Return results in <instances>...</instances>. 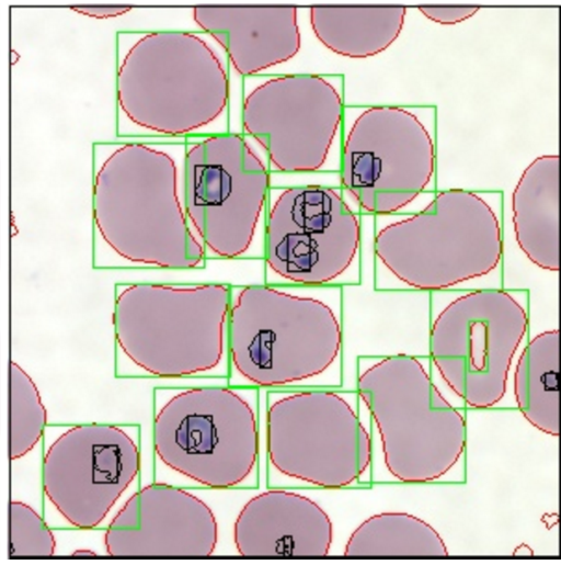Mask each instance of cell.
<instances>
[{
	"label": "cell",
	"instance_id": "obj_23",
	"mask_svg": "<svg viewBox=\"0 0 561 565\" xmlns=\"http://www.w3.org/2000/svg\"><path fill=\"white\" fill-rule=\"evenodd\" d=\"M131 10V7H96V8H88L87 11L89 14L98 18H111L124 14Z\"/></svg>",
	"mask_w": 561,
	"mask_h": 565
},
{
	"label": "cell",
	"instance_id": "obj_10",
	"mask_svg": "<svg viewBox=\"0 0 561 565\" xmlns=\"http://www.w3.org/2000/svg\"><path fill=\"white\" fill-rule=\"evenodd\" d=\"M434 171L430 133L413 113L399 106L365 110L343 145L341 182L368 213L401 210L424 191Z\"/></svg>",
	"mask_w": 561,
	"mask_h": 565
},
{
	"label": "cell",
	"instance_id": "obj_18",
	"mask_svg": "<svg viewBox=\"0 0 561 565\" xmlns=\"http://www.w3.org/2000/svg\"><path fill=\"white\" fill-rule=\"evenodd\" d=\"M407 8L402 5H314L310 24L332 52L365 58L388 48L399 36Z\"/></svg>",
	"mask_w": 561,
	"mask_h": 565
},
{
	"label": "cell",
	"instance_id": "obj_21",
	"mask_svg": "<svg viewBox=\"0 0 561 565\" xmlns=\"http://www.w3.org/2000/svg\"><path fill=\"white\" fill-rule=\"evenodd\" d=\"M56 549L55 536L43 518L28 505L13 500L9 506V556L49 557Z\"/></svg>",
	"mask_w": 561,
	"mask_h": 565
},
{
	"label": "cell",
	"instance_id": "obj_6",
	"mask_svg": "<svg viewBox=\"0 0 561 565\" xmlns=\"http://www.w3.org/2000/svg\"><path fill=\"white\" fill-rule=\"evenodd\" d=\"M117 102L135 124L186 134L215 121L229 100L226 69L211 47L186 31L144 34L123 57Z\"/></svg>",
	"mask_w": 561,
	"mask_h": 565
},
{
	"label": "cell",
	"instance_id": "obj_19",
	"mask_svg": "<svg viewBox=\"0 0 561 565\" xmlns=\"http://www.w3.org/2000/svg\"><path fill=\"white\" fill-rule=\"evenodd\" d=\"M518 408L534 426L558 436L559 330L543 331L524 348L514 374Z\"/></svg>",
	"mask_w": 561,
	"mask_h": 565
},
{
	"label": "cell",
	"instance_id": "obj_7",
	"mask_svg": "<svg viewBox=\"0 0 561 565\" xmlns=\"http://www.w3.org/2000/svg\"><path fill=\"white\" fill-rule=\"evenodd\" d=\"M270 189V170L243 136L210 135L186 147L184 210L207 260L253 258Z\"/></svg>",
	"mask_w": 561,
	"mask_h": 565
},
{
	"label": "cell",
	"instance_id": "obj_14",
	"mask_svg": "<svg viewBox=\"0 0 561 565\" xmlns=\"http://www.w3.org/2000/svg\"><path fill=\"white\" fill-rule=\"evenodd\" d=\"M218 540L216 517L190 491L152 483L134 493L104 534L115 557H205Z\"/></svg>",
	"mask_w": 561,
	"mask_h": 565
},
{
	"label": "cell",
	"instance_id": "obj_15",
	"mask_svg": "<svg viewBox=\"0 0 561 565\" xmlns=\"http://www.w3.org/2000/svg\"><path fill=\"white\" fill-rule=\"evenodd\" d=\"M233 542L247 557H313L328 554L332 523L310 498L267 489L249 499L233 523Z\"/></svg>",
	"mask_w": 561,
	"mask_h": 565
},
{
	"label": "cell",
	"instance_id": "obj_17",
	"mask_svg": "<svg viewBox=\"0 0 561 565\" xmlns=\"http://www.w3.org/2000/svg\"><path fill=\"white\" fill-rule=\"evenodd\" d=\"M516 241L537 267L559 271V156L542 155L523 171L512 193Z\"/></svg>",
	"mask_w": 561,
	"mask_h": 565
},
{
	"label": "cell",
	"instance_id": "obj_13",
	"mask_svg": "<svg viewBox=\"0 0 561 565\" xmlns=\"http://www.w3.org/2000/svg\"><path fill=\"white\" fill-rule=\"evenodd\" d=\"M140 463L139 444L124 428L75 426L46 451L44 493L70 524L93 529L138 476Z\"/></svg>",
	"mask_w": 561,
	"mask_h": 565
},
{
	"label": "cell",
	"instance_id": "obj_20",
	"mask_svg": "<svg viewBox=\"0 0 561 565\" xmlns=\"http://www.w3.org/2000/svg\"><path fill=\"white\" fill-rule=\"evenodd\" d=\"M47 415L32 378L15 362L10 364L8 447L11 460L27 454L41 440Z\"/></svg>",
	"mask_w": 561,
	"mask_h": 565
},
{
	"label": "cell",
	"instance_id": "obj_5",
	"mask_svg": "<svg viewBox=\"0 0 561 565\" xmlns=\"http://www.w3.org/2000/svg\"><path fill=\"white\" fill-rule=\"evenodd\" d=\"M374 250L405 285L440 291L497 268L503 256L502 227L482 195L448 189L436 193L422 211L382 227Z\"/></svg>",
	"mask_w": 561,
	"mask_h": 565
},
{
	"label": "cell",
	"instance_id": "obj_12",
	"mask_svg": "<svg viewBox=\"0 0 561 565\" xmlns=\"http://www.w3.org/2000/svg\"><path fill=\"white\" fill-rule=\"evenodd\" d=\"M343 114V100L330 80L316 74L268 78L242 102L243 131L284 173L313 172L327 160Z\"/></svg>",
	"mask_w": 561,
	"mask_h": 565
},
{
	"label": "cell",
	"instance_id": "obj_1",
	"mask_svg": "<svg viewBox=\"0 0 561 565\" xmlns=\"http://www.w3.org/2000/svg\"><path fill=\"white\" fill-rule=\"evenodd\" d=\"M336 301V285H231L227 384L295 388L324 374L342 346Z\"/></svg>",
	"mask_w": 561,
	"mask_h": 565
},
{
	"label": "cell",
	"instance_id": "obj_8",
	"mask_svg": "<svg viewBox=\"0 0 561 565\" xmlns=\"http://www.w3.org/2000/svg\"><path fill=\"white\" fill-rule=\"evenodd\" d=\"M525 289H479L447 304L433 321L430 354L449 387L471 407L497 403L528 328Z\"/></svg>",
	"mask_w": 561,
	"mask_h": 565
},
{
	"label": "cell",
	"instance_id": "obj_2",
	"mask_svg": "<svg viewBox=\"0 0 561 565\" xmlns=\"http://www.w3.org/2000/svg\"><path fill=\"white\" fill-rule=\"evenodd\" d=\"M96 230L130 269L193 270L207 263L183 203V172L168 152L145 143L118 145L93 183Z\"/></svg>",
	"mask_w": 561,
	"mask_h": 565
},
{
	"label": "cell",
	"instance_id": "obj_9",
	"mask_svg": "<svg viewBox=\"0 0 561 565\" xmlns=\"http://www.w3.org/2000/svg\"><path fill=\"white\" fill-rule=\"evenodd\" d=\"M358 217L330 187L270 189L263 234L264 283L337 285L358 253Z\"/></svg>",
	"mask_w": 561,
	"mask_h": 565
},
{
	"label": "cell",
	"instance_id": "obj_25",
	"mask_svg": "<svg viewBox=\"0 0 561 565\" xmlns=\"http://www.w3.org/2000/svg\"><path fill=\"white\" fill-rule=\"evenodd\" d=\"M0 261H1V257H0Z\"/></svg>",
	"mask_w": 561,
	"mask_h": 565
},
{
	"label": "cell",
	"instance_id": "obj_4",
	"mask_svg": "<svg viewBox=\"0 0 561 565\" xmlns=\"http://www.w3.org/2000/svg\"><path fill=\"white\" fill-rule=\"evenodd\" d=\"M257 388L157 387L152 444L169 468L206 487L243 484L257 466Z\"/></svg>",
	"mask_w": 561,
	"mask_h": 565
},
{
	"label": "cell",
	"instance_id": "obj_11",
	"mask_svg": "<svg viewBox=\"0 0 561 565\" xmlns=\"http://www.w3.org/2000/svg\"><path fill=\"white\" fill-rule=\"evenodd\" d=\"M357 417L340 394L320 388L266 389V453L283 475L321 487L355 477Z\"/></svg>",
	"mask_w": 561,
	"mask_h": 565
},
{
	"label": "cell",
	"instance_id": "obj_3",
	"mask_svg": "<svg viewBox=\"0 0 561 565\" xmlns=\"http://www.w3.org/2000/svg\"><path fill=\"white\" fill-rule=\"evenodd\" d=\"M228 283L125 282L115 286L113 327L134 375L227 381Z\"/></svg>",
	"mask_w": 561,
	"mask_h": 565
},
{
	"label": "cell",
	"instance_id": "obj_22",
	"mask_svg": "<svg viewBox=\"0 0 561 565\" xmlns=\"http://www.w3.org/2000/svg\"><path fill=\"white\" fill-rule=\"evenodd\" d=\"M419 11L428 20L440 24H456L462 22L479 11V7H440L421 5Z\"/></svg>",
	"mask_w": 561,
	"mask_h": 565
},
{
	"label": "cell",
	"instance_id": "obj_24",
	"mask_svg": "<svg viewBox=\"0 0 561 565\" xmlns=\"http://www.w3.org/2000/svg\"><path fill=\"white\" fill-rule=\"evenodd\" d=\"M0 431H1V405H0Z\"/></svg>",
	"mask_w": 561,
	"mask_h": 565
},
{
	"label": "cell",
	"instance_id": "obj_16",
	"mask_svg": "<svg viewBox=\"0 0 561 565\" xmlns=\"http://www.w3.org/2000/svg\"><path fill=\"white\" fill-rule=\"evenodd\" d=\"M192 16L242 76L289 60L301 45L293 5H198Z\"/></svg>",
	"mask_w": 561,
	"mask_h": 565
}]
</instances>
